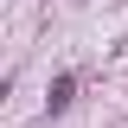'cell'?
Returning <instances> with one entry per match:
<instances>
[{"label": "cell", "mask_w": 128, "mask_h": 128, "mask_svg": "<svg viewBox=\"0 0 128 128\" xmlns=\"http://www.w3.org/2000/svg\"><path fill=\"white\" fill-rule=\"evenodd\" d=\"M70 96H77V77H58V83H51V115H58Z\"/></svg>", "instance_id": "obj_1"}]
</instances>
